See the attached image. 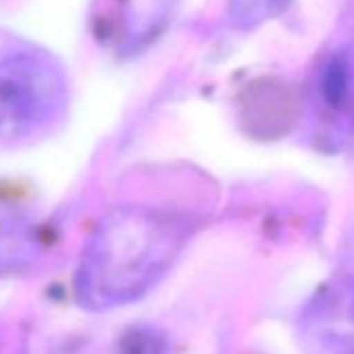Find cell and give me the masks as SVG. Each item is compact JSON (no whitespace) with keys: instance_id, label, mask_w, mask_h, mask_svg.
Instances as JSON below:
<instances>
[{"instance_id":"6da1fadb","label":"cell","mask_w":354,"mask_h":354,"mask_svg":"<svg viewBox=\"0 0 354 354\" xmlns=\"http://www.w3.org/2000/svg\"><path fill=\"white\" fill-rule=\"evenodd\" d=\"M192 232L186 215L169 209H113L84 246L75 271L77 302L88 310H109L140 300L167 275Z\"/></svg>"},{"instance_id":"7a4b0ae2","label":"cell","mask_w":354,"mask_h":354,"mask_svg":"<svg viewBox=\"0 0 354 354\" xmlns=\"http://www.w3.org/2000/svg\"><path fill=\"white\" fill-rule=\"evenodd\" d=\"M61 106V84L40 67L0 69V142H15L46 125Z\"/></svg>"}]
</instances>
